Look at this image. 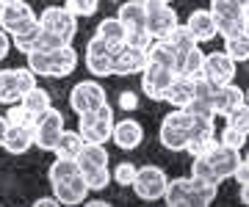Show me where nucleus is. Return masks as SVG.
<instances>
[{
    "instance_id": "obj_1",
    "label": "nucleus",
    "mask_w": 249,
    "mask_h": 207,
    "mask_svg": "<svg viewBox=\"0 0 249 207\" xmlns=\"http://www.w3.org/2000/svg\"><path fill=\"white\" fill-rule=\"evenodd\" d=\"M216 191L219 185L205 182L199 177H178V180H169L163 202L169 207H208L216 199Z\"/></svg>"
},
{
    "instance_id": "obj_2",
    "label": "nucleus",
    "mask_w": 249,
    "mask_h": 207,
    "mask_svg": "<svg viewBox=\"0 0 249 207\" xmlns=\"http://www.w3.org/2000/svg\"><path fill=\"white\" fill-rule=\"evenodd\" d=\"M78 58L72 45L55 47V50H34L28 53V66L36 72V78H67L78 69Z\"/></svg>"
},
{
    "instance_id": "obj_3",
    "label": "nucleus",
    "mask_w": 249,
    "mask_h": 207,
    "mask_svg": "<svg viewBox=\"0 0 249 207\" xmlns=\"http://www.w3.org/2000/svg\"><path fill=\"white\" fill-rule=\"evenodd\" d=\"M116 17H119V22H122L124 31H127V42H124V45L150 50L155 36L147 31V3H144V0H122Z\"/></svg>"
},
{
    "instance_id": "obj_4",
    "label": "nucleus",
    "mask_w": 249,
    "mask_h": 207,
    "mask_svg": "<svg viewBox=\"0 0 249 207\" xmlns=\"http://www.w3.org/2000/svg\"><path fill=\"white\" fill-rule=\"evenodd\" d=\"M194 122H196V116L188 108H172V113H166L160 119V130H158L160 144L166 146L169 152H186Z\"/></svg>"
},
{
    "instance_id": "obj_5",
    "label": "nucleus",
    "mask_w": 249,
    "mask_h": 207,
    "mask_svg": "<svg viewBox=\"0 0 249 207\" xmlns=\"http://www.w3.org/2000/svg\"><path fill=\"white\" fill-rule=\"evenodd\" d=\"M114 108L111 105H103L94 113H83L78 116V133L83 135L86 144H108L111 135H114Z\"/></svg>"
},
{
    "instance_id": "obj_6",
    "label": "nucleus",
    "mask_w": 249,
    "mask_h": 207,
    "mask_svg": "<svg viewBox=\"0 0 249 207\" xmlns=\"http://www.w3.org/2000/svg\"><path fill=\"white\" fill-rule=\"evenodd\" d=\"M34 86H36V72L31 66L0 69V102H3V105L22 102V97H25Z\"/></svg>"
},
{
    "instance_id": "obj_7",
    "label": "nucleus",
    "mask_w": 249,
    "mask_h": 207,
    "mask_svg": "<svg viewBox=\"0 0 249 207\" xmlns=\"http://www.w3.org/2000/svg\"><path fill=\"white\" fill-rule=\"evenodd\" d=\"M39 22H42V31L58 36L64 45H72V39L78 33V17L67 6H47L39 14Z\"/></svg>"
},
{
    "instance_id": "obj_8",
    "label": "nucleus",
    "mask_w": 249,
    "mask_h": 207,
    "mask_svg": "<svg viewBox=\"0 0 249 207\" xmlns=\"http://www.w3.org/2000/svg\"><path fill=\"white\" fill-rule=\"evenodd\" d=\"M108 102L106 97V89H103V83L100 80H80L72 86L70 91V108L83 116V113H94L97 108H103Z\"/></svg>"
},
{
    "instance_id": "obj_9",
    "label": "nucleus",
    "mask_w": 249,
    "mask_h": 207,
    "mask_svg": "<svg viewBox=\"0 0 249 207\" xmlns=\"http://www.w3.org/2000/svg\"><path fill=\"white\" fill-rule=\"evenodd\" d=\"M169 188V177L160 166H142L139 174H136V182H133V193L144 202H158L163 199Z\"/></svg>"
},
{
    "instance_id": "obj_10",
    "label": "nucleus",
    "mask_w": 249,
    "mask_h": 207,
    "mask_svg": "<svg viewBox=\"0 0 249 207\" xmlns=\"http://www.w3.org/2000/svg\"><path fill=\"white\" fill-rule=\"evenodd\" d=\"M39 25V14H36L25 0H14V3H0V28L14 33H22L28 28Z\"/></svg>"
},
{
    "instance_id": "obj_11",
    "label": "nucleus",
    "mask_w": 249,
    "mask_h": 207,
    "mask_svg": "<svg viewBox=\"0 0 249 207\" xmlns=\"http://www.w3.org/2000/svg\"><path fill=\"white\" fill-rule=\"evenodd\" d=\"M64 130H67V127H64V113L58 108H47L42 116L36 119V125H34L36 146H39L42 152H53Z\"/></svg>"
},
{
    "instance_id": "obj_12",
    "label": "nucleus",
    "mask_w": 249,
    "mask_h": 207,
    "mask_svg": "<svg viewBox=\"0 0 249 207\" xmlns=\"http://www.w3.org/2000/svg\"><path fill=\"white\" fill-rule=\"evenodd\" d=\"M175 78H178L175 69L163 66V64L150 61L147 69L142 72V91L152 99V102H163V97H166V91H169V86H172Z\"/></svg>"
},
{
    "instance_id": "obj_13",
    "label": "nucleus",
    "mask_w": 249,
    "mask_h": 207,
    "mask_svg": "<svg viewBox=\"0 0 249 207\" xmlns=\"http://www.w3.org/2000/svg\"><path fill=\"white\" fill-rule=\"evenodd\" d=\"M144 3H147V31L155 39H166L180 25L172 3H163V0H144Z\"/></svg>"
},
{
    "instance_id": "obj_14",
    "label": "nucleus",
    "mask_w": 249,
    "mask_h": 207,
    "mask_svg": "<svg viewBox=\"0 0 249 207\" xmlns=\"http://www.w3.org/2000/svg\"><path fill=\"white\" fill-rule=\"evenodd\" d=\"M114 47L106 45L103 39L94 33V36L86 42V69H89L94 78H111L114 75Z\"/></svg>"
},
{
    "instance_id": "obj_15",
    "label": "nucleus",
    "mask_w": 249,
    "mask_h": 207,
    "mask_svg": "<svg viewBox=\"0 0 249 207\" xmlns=\"http://www.w3.org/2000/svg\"><path fill=\"white\" fill-rule=\"evenodd\" d=\"M208 160H211V166H213L216 171V180H219V185H222L224 180H232V174H235V169L241 166V149H235V146H227V144H219L213 146V149H208Z\"/></svg>"
},
{
    "instance_id": "obj_16",
    "label": "nucleus",
    "mask_w": 249,
    "mask_h": 207,
    "mask_svg": "<svg viewBox=\"0 0 249 207\" xmlns=\"http://www.w3.org/2000/svg\"><path fill=\"white\" fill-rule=\"evenodd\" d=\"M235 69H238V61L232 58L227 50H216V53H208L205 55V69L202 75L208 80L213 83H232L235 80Z\"/></svg>"
},
{
    "instance_id": "obj_17",
    "label": "nucleus",
    "mask_w": 249,
    "mask_h": 207,
    "mask_svg": "<svg viewBox=\"0 0 249 207\" xmlns=\"http://www.w3.org/2000/svg\"><path fill=\"white\" fill-rule=\"evenodd\" d=\"M150 64V55L147 50L142 47H130V45H122L119 50L114 53V75L119 78H130V75H142Z\"/></svg>"
},
{
    "instance_id": "obj_18",
    "label": "nucleus",
    "mask_w": 249,
    "mask_h": 207,
    "mask_svg": "<svg viewBox=\"0 0 249 207\" xmlns=\"http://www.w3.org/2000/svg\"><path fill=\"white\" fill-rule=\"evenodd\" d=\"M53 193L58 196L61 205L75 207V205H83V202L89 199L91 188H89V182H86V177H83V171H78V174H72V177H67V180L55 182Z\"/></svg>"
},
{
    "instance_id": "obj_19",
    "label": "nucleus",
    "mask_w": 249,
    "mask_h": 207,
    "mask_svg": "<svg viewBox=\"0 0 249 207\" xmlns=\"http://www.w3.org/2000/svg\"><path fill=\"white\" fill-rule=\"evenodd\" d=\"M194 116H196V113H194ZM216 144H219V141H216V127H213V119L196 116L194 130H191V138H188L186 152L191 155V158H196V155H205L208 149H213Z\"/></svg>"
},
{
    "instance_id": "obj_20",
    "label": "nucleus",
    "mask_w": 249,
    "mask_h": 207,
    "mask_svg": "<svg viewBox=\"0 0 249 207\" xmlns=\"http://www.w3.org/2000/svg\"><path fill=\"white\" fill-rule=\"evenodd\" d=\"M188 31L194 33V39L202 45V42H213L219 36V22H216V14L211 9H196L188 14L186 19Z\"/></svg>"
},
{
    "instance_id": "obj_21",
    "label": "nucleus",
    "mask_w": 249,
    "mask_h": 207,
    "mask_svg": "<svg viewBox=\"0 0 249 207\" xmlns=\"http://www.w3.org/2000/svg\"><path fill=\"white\" fill-rule=\"evenodd\" d=\"M111 141H114L119 149H124V152H133V149H139V146H142V141H144L142 122H136V119H130V116L122 119V122H116Z\"/></svg>"
},
{
    "instance_id": "obj_22",
    "label": "nucleus",
    "mask_w": 249,
    "mask_h": 207,
    "mask_svg": "<svg viewBox=\"0 0 249 207\" xmlns=\"http://www.w3.org/2000/svg\"><path fill=\"white\" fill-rule=\"evenodd\" d=\"M31 146H36L34 125H9L6 138H3V149L9 155H25Z\"/></svg>"
},
{
    "instance_id": "obj_23",
    "label": "nucleus",
    "mask_w": 249,
    "mask_h": 207,
    "mask_svg": "<svg viewBox=\"0 0 249 207\" xmlns=\"http://www.w3.org/2000/svg\"><path fill=\"white\" fill-rule=\"evenodd\" d=\"M247 102V91H241L235 83H222V86H216L213 91V111L216 116H227L230 111H235L238 105Z\"/></svg>"
},
{
    "instance_id": "obj_24",
    "label": "nucleus",
    "mask_w": 249,
    "mask_h": 207,
    "mask_svg": "<svg viewBox=\"0 0 249 207\" xmlns=\"http://www.w3.org/2000/svg\"><path fill=\"white\" fill-rule=\"evenodd\" d=\"M196 97V89H194V78H183L178 75L175 80H172L169 91H166V97L163 102H169L172 108H188Z\"/></svg>"
},
{
    "instance_id": "obj_25",
    "label": "nucleus",
    "mask_w": 249,
    "mask_h": 207,
    "mask_svg": "<svg viewBox=\"0 0 249 207\" xmlns=\"http://www.w3.org/2000/svg\"><path fill=\"white\" fill-rule=\"evenodd\" d=\"M106 45H111L114 50H119V47L127 42V31H124V25L119 22V17H106V19H100V25L97 31H94Z\"/></svg>"
},
{
    "instance_id": "obj_26",
    "label": "nucleus",
    "mask_w": 249,
    "mask_h": 207,
    "mask_svg": "<svg viewBox=\"0 0 249 207\" xmlns=\"http://www.w3.org/2000/svg\"><path fill=\"white\" fill-rule=\"evenodd\" d=\"M108 163H111V158H108V149L103 144H86L83 152L78 155V166L83 174L94 169H108Z\"/></svg>"
},
{
    "instance_id": "obj_27",
    "label": "nucleus",
    "mask_w": 249,
    "mask_h": 207,
    "mask_svg": "<svg viewBox=\"0 0 249 207\" xmlns=\"http://www.w3.org/2000/svg\"><path fill=\"white\" fill-rule=\"evenodd\" d=\"M147 55H150V61L163 64V66H169V69H175V72H178L180 53H178V47L172 45L169 39H155V42L150 45V50H147Z\"/></svg>"
},
{
    "instance_id": "obj_28",
    "label": "nucleus",
    "mask_w": 249,
    "mask_h": 207,
    "mask_svg": "<svg viewBox=\"0 0 249 207\" xmlns=\"http://www.w3.org/2000/svg\"><path fill=\"white\" fill-rule=\"evenodd\" d=\"M83 146H86V141H83V135H80L78 130H64L53 152H55V158H70V160H78V155L83 152Z\"/></svg>"
},
{
    "instance_id": "obj_29",
    "label": "nucleus",
    "mask_w": 249,
    "mask_h": 207,
    "mask_svg": "<svg viewBox=\"0 0 249 207\" xmlns=\"http://www.w3.org/2000/svg\"><path fill=\"white\" fill-rule=\"evenodd\" d=\"M202 69H205V53L199 50V45L194 50H188V53H180L178 75H183V78H196V75H202Z\"/></svg>"
},
{
    "instance_id": "obj_30",
    "label": "nucleus",
    "mask_w": 249,
    "mask_h": 207,
    "mask_svg": "<svg viewBox=\"0 0 249 207\" xmlns=\"http://www.w3.org/2000/svg\"><path fill=\"white\" fill-rule=\"evenodd\" d=\"M22 105H25L36 119L42 116L47 108H53V97H50V91L42 89V86H34V89L28 91L25 97H22Z\"/></svg>"
},
{
    "instance_id": "obj_31",
    "label": "nucleus",
    "mask_w": 249,
    "mask_h": 207,
    "mask_svg": "<svg viewBox=\"0 0 249 207\" xmlns=\"http://www.w3.org/2000/svg\"><path fill=\"white\" fill-rule=\"evenodd\" d=\"M224 50L238 64L249 61V28H244V31H238V33H232V36L224 39Z\"/></svg>"
},
{
    "instance_id": "obj_32",
    "label": "nucleus",
    "mask_w": 249,
    "mask_h": 207,
    "mask_svg": "<svg viewBox=\"0 0 249 207\" xmlns=\"http://www.w3.org/2000/svg\"><path fill=\"white\" fill-rule=\"evenodd\" d=\"M78 171H80L78 160H70V158H55V160L50 163V169H47V180H50V185H55V182L67 180V177L78 174Z\"/></svg>"
},
{
    "instance_id": "obj_33",
    "label": "nucleus",
    "mask_w": 249,
    "mask_h": 207,
    "mask_svg": "<svg viewBox=\"0 0 249 207\" xmlns=\"http://www.w3.org/2000/svg\"><path fill=\"white\" fill-rule=\"evenodd\" d=\"M39 33H42V22L34 25V28H28V31H22V33H14V36H11V45L17 47L19 53L28 55L36 47V42H39Z\"/></svg>"
},
{
    "instance_id": "obj_34",
    "label": "nucleus",
    "mask_w": 249,
    "mask_h": 207,
    "mask_svg": "<svg viewBox=\"0 0 249 207\" xmlns=\"http://www.w3.org/2000/svg\"><path fill=\"white\" fill-rule=\"evenodd\" d=\"M166 39H169L172 45L178 47V53H188V50H194V47L199 45V42L194 39V33L188 31V25H178Z\"/></svg>"
},
{
    "instance_id": "obj_35",
    "label": "nucleus",
    "mask_w": 249,
    "mask_h": 207,
    "mask_svg": "<svg viewBox=\"0 0 249 207\" xmlns=\"http://www.w3.org/2000/svg\"><path fill=\"white\" fill-rule=\"evenodd\" d=\"M191 177H199V180H205V182L219 185L216 171H213V166H211V160H208V155H196L194 158V163H191Z\"/></svg>"
},
{
    "instance_id": "obj_36",
    "label": "nucleus",
    "mask_w": 249,
    "mask_h": 207,
    "mask_svg": "<svg viewBox=\"0 0 249 207\" xmlns=\"http://www.w3.org/2000/svg\"><path fill=\"white\" fill-rule=\"evenodd\" d=\"M136 174H139V166H133V163H127V160L114 166V182L122 185V188H133Z\"/></svg>"
},
{
    "instance_id": "obj_37",
    "label": "nucleus",
    "mask_w": 249,
    "mask_h": 207,
    "mask_svg": "<svg viewBox=\"0 0 249 207\" xmlns=\"http://www.w3.org/2000/svg\"><path fill=\"white\" fill-rule=\"evenodd\" d=\"M6 119H9V125H36V116L25 108V105H22V102H14V105H9V111H6Z\"/></svg>"
},
{
    "instance_id": "obj_38",
    "label": "nucleus",
    "mask_w": 249,
    "mask_h": 207,
    "mask_svg": "<svg viewBox=\"0 0 249 207\" xmlns=\"http://www.w3.org/2000/svg\"><path fill=\"white\" fill-rule=\"evenodd\" d=\"M224 122L230 127H235V130L249 133V102H244V105H238L235 111H230V113L224 116Z\"/></svg>"
},
{
    "instance_id": "obj_39",
    "label": "nucleus",
    "mask_w": 249,
    "mask_h": 207,
    "mask_svg": "<svg viewBox=\"0 0 249 207\" xmlns=\"http://www.w3.org/2000/svg\"><path fill=\"white\" fill-rule=\"evenodd\" d=\"M83 177H86V182H89L91 191H106L108 182L114 180V171L111 169H94V171H86Z\"/></svg>"
},
{
    "instance_id": "obj_40",
    "label": "nucleus",
    "mask_w": 249,
    "mask_h": 207,
    "mask_svg": "<svg viewBox=\"0 0 249 207\" xmlns=\"http://www.w3.org/2000/svg\"><path fill=\"white\" fill-rule=\"evenodd\" d=\"M64 6H67L75 17H91V14H97L100 0H67Z\"/></svg>"
},
{
    "instance_id": "obj_41",
    "label": "nucleus",
    "mask_w": 249,
    "mask_h": 207,
    "mask_svg": "<svg viewBox=\"0 0 249 207\" xmlns=\"http://www.w3.org/2000/svg\"><path fill=\"white\" fill-rule=\"evenodd\" d=\"M247 138H249V133H244V130H235V127H230V125H224L222 135H219V141H222V144L235 146V149L247 146Z\"/></svg>"
},
{
    "instance_id": "obj_42",
    "label": "nucleus",
    "mask_w": 249,
    "mask_h": 207,
    "mask_svg": "<svg viewBox=\"0 0 249 207\" xmlns=\"http://www.w3.org/2000/svg\"><path fill=\"white\" fill-rule=\"evenodd\" d=\"M119 108L122 111H136L139 108V97H136L133 91H122V94H119Z\"/></svg>"
},
{
    "instance_id": "obj_43",
    "label": "nucleus",
    "mask_w": 249,
    "mask_h": 207,
    "mask_svg": "<svg viewBox=\"0 0 249 207\" xmlns=\"http://www.w3.org/2000/svg\"><path fill=\"white\" fill-rule=\"evenodd\" d=\"M232 180L238 182V185H247V182H249V160H247V158H244V160H241V166L235 169Z\"/></svg>"
},
{
    "instance_id": "obj_44",
    "label": "nucleus",
    "mask_w": 249,
    "mask_h": 207,
    "mask_svg": "<svg viewBox=\"0 0 249 207\" xmlns=\"http://www.w3.org/2000/svg\"><path fill=\"white\" fill-rule=\"evenodd\" d=\"M11 33L9 31H3V28H0V61H3V58H6V55H9V50H11Z\"/></svg>"
},
{
    "instance_id": "obj_45",
    "label": "nucleus",
    "mask_w": 249,
    "mask_h": 207,
    "mask_svg": "<svg viewBox=\"0 0 249 207\" xmlns=\"http://www.w3.org/2000/svg\"><path fill=\"white\" fill-rule=\"evenodd\" d=\"M34 205H36V207H50V205H61V202H58V196L53 193V196H42V199H36Z\"/></svg>"
},
{
    "instance_id": "obj_46",
    "label": "nucleus",
    "mask_w": 249,
    "mask_h": 207,
    "mask_svg": "<svg viewBox=\"0 0 249 207\" xmlns=\"http://www.w3.org/2000/svg\"><path fill=\"white\" fill-rule=\"evenodd\" d=\"M238 196H241V205L249 207V182L247 185H238Z\"/></svg>"
},
{
    "instance_id": "obj_47",
    "label": "nucleus",
    "mask_w": 249,
    "mask_h": 207,
    "mask_svg": "<svg viewBox=\"0 0 249 207\" xmlns=\"http://www.w3.org/2000/svg\"><path fill=\"white\" fill-rule=\"evenodd\" d=\"M6 130H9V119L0 116V146H3V138H6Z\"/></svg>"
},
{
    "instance_id": "obj_48",
    "label": "nucleus",
    "mask_w": 249,
    "mask_h": 207,
    "mask_svg": "<svg viewBox=\"0 0 249 207\" xmlns=\"http://www.w3.org/2000/svg\"><path fill=\"white\" fill-rule=\"evenodd\" d=\"M86 205H91V207H108V202H106V199H86Z\"/></svg>"
},
{
    "instance_id": "obj_49",
    "label": "nucleus",
    "mask_w": 249,
    "mask_h": 207,
    "mask_svg": "<svg viewBox=\"0 0 249 207\" xmlns=\"http://www.w3.org/2000/svg\"><path fill=\"white\" fill-rule=\"evenodd\" d=\"M241 19H244V25L249 28V3L244 6V9H241Z\"/></svg>"
},
{
    "instance_id": "obj_50",
    "label": "nucleus",
    "mask_w": 249,
    "mask_h": 207,
    "mask_svg": "<svg viewBox=\"0 0 249 207\" xmlns=\"http://www.w3.org/2000/svg\"><path fill=\"white\" fill-rule=\"evenodd\" d=\"M0 3H14V0H0Z\"/></svg>"
},
{
    "instance_id": "obj_51",
    "label": "nucleus",
    "mask_w": 249,
    "mask_h": 207,
    "mask_svg": "<svg viewBox=\"0 0 249 207\" xmlns=\"http://www.w3.org/2000/svg\"><path fill=\"white\" fill-rule=\"evenodd\" d=\"M247 102H249V89H247Z\"/></svg>"
},
{
    "instance_id": "obj_52",
    "label": "nucleus",
    "mask_w": 249,
    "mask_h": 207,
    "mask_svg": "<svg viewBox=\"0 0 249 207\" xmlns=\"http://www.w3.org/2000/svg\"><path fill=\"white\" fill-rule=\"evenodd\" d=\"M241 3H244V6H247V3H249V0H241Z\"/></svg>"
},
{
    "instance_id": "obj_53",
    "label": "nucleus",
    "mask_w": 249,
    "mask_h": 207,
    "mask_svg": "<svg viewBox=\"0 0 249 207\" xmlns=\"http://www.w3.org/2000/svg\"><path fill=\"white\" fill-rule=\"evenodd\" d=\"M163 3H172V0H163Z\"/></svg>"
},
{
    "instance_id": "obj_54",
    "label": "nucleus",
    "mask_w": 249,
    "mask_h": 207,
    "mask_svg": "<svg viewBox=\"0 0 249 207\" xmlns=\"http://www.w3.org/2000/svg\"><path fill=\"white\" fill-rule=\"evenodd\" d=\"M114 3H119V0H114Z\"/></svg>"
}]
</instances>
